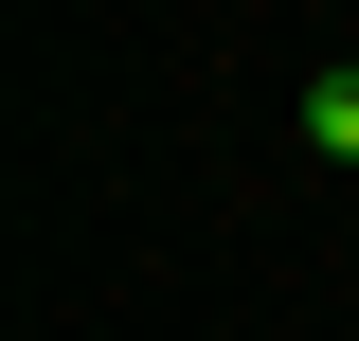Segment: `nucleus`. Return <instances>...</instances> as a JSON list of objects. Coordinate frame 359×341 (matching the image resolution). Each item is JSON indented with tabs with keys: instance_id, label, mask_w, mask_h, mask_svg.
I'll list each match as a JSON object with an SVG mask.
<instances>
[{
	"instance_id": "nucleus-1",
	"label": "nucleus",
	"mask_w": 359,
	"mask_h": 341,
	"mask_svg": "<svg viewBox=\"0 0 359 341\" xmlns=\"http://www.w3.org/2000/svg\"><path fill=\"white\" fill-rule=\"evenodd\" d=\"M306 162H341V180H359V72H323V90H306Z\"/></svg>"
}]
</instances>
